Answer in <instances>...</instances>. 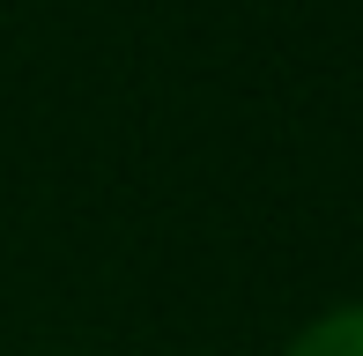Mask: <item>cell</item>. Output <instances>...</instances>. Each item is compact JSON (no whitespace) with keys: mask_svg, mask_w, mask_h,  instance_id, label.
Instances as JSON below:
<instances>
[{"mask_svg":"<svg viewBox=\"0 0 363 356\" xmlns=\"http://www.w3.org/2000/svg\"><path fill=\"white\" fill-rule=\"evenodd\" d=\"M282 356H363V297L356 304H326L319 319H304Z\"/></svg>","mask_w":363,"mask_h":356,"instance_id":"cell-1","label":"cell"}]
</instances>
